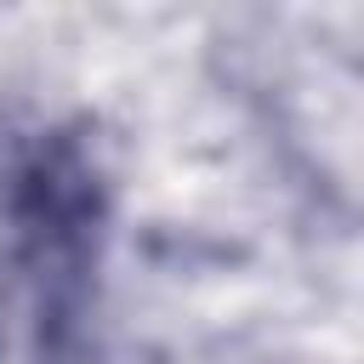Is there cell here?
Returning a JSON list of instances; mask_svg holds the SVG:
<instances>
[{"label":"cell","instance_id":"obj_1","mask_svg":"<svg viewBox=\"0 0 364 364\" xmlns=\"http://www.w3.org/2000/svg\"><path fill=\"white\" fill-rule=\"evenodd\" d=\"M0 210L11 228V262L34 301L40 341L68 347L91 301V273L108 222L91 154L63 131L28 136L0 171Z\"/></svg>","mask_w":364,"mask_h":364}]
</instances>
